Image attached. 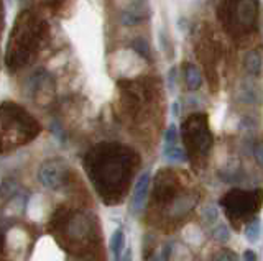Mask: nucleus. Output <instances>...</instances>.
Returning a JSON list of instances; mask_svg holds the SVG:
<instances>
[{
	"instance_id": "nucleus-1",
	"label": "nucleus",
	"mask_w": 263,
	"mask_h": 261,
	"mask_svg": "<svg viewBox=\"0 0 263 261\" xmlns=\"http://www.w3.org/2000/svg\"><path fill=\"white\" fill-rule=\"evenodd\" d=\"M138 165L137 154L122 145H97L87 153L86 169L96 191L107 204L119 202Z\"/></svg>"
},
{
	"instance_id": "nucleus-2",
	"label": "nucleus",
	"mask_w": 263,
	"mask_h": 261,
	"mask_svg": "<svg viewBox=\"0 0 263 261\" xmlns=\"http://www.w3.org/2000/svg\"><path fill=\"white\" fill-rule=\"evenodd\" d=\"M183 140L186 143V151L191 161H202L212 146V133L208 125L205 113H194L189 117L183 127Z\"/></svg>"
},
{
	"instance_id": "nucleus-3",
	"label": "nucleus",
	"mask_w": 263,
	"mask_h": 261,
	"mask_svg": "<svg viewBox=\"0 0 263 261\" xmlns=\"http://www.w3.org/2000/svg\"><path fill=\"white\" fill-rule=\"evenodd\" d=\"M13 127V130L4 132V138L12 136L10 145H22L33 140L40 133V125L28 112L20 109V105L12 102H4L2 105V128Z\"/></svg>"
},
{
	"instance_id": "nucleus-4",
	"label": "nucleus",
	"mask_w": 263,
	"mask_h": 261,
	"mask_svg": "<svg viewBox=\"0 0 263 261\" xmlns=\"http://www.w3.org/2000/svg\"><path fill=\"white\" fill-rule=\"evenodd\" d=\"M263 204V189L243 191V189H230L220 199V206L224 207L226 215L230 222L238 225L247 217L253 215Z\"/></svg>"
},
{
	"instance_id": "nucleus-5",
	"label": "nucleus",
	"mask_w": 263,
	"mask_h": 261,
	"mask_svg": "<svg viewBox=\"0 0 263 261\" xmlns=\"http://www.w3.org/2000/svg\"><path fill=\"white\" fill-rule=\"evenodd\" d=\"M232 5H226L227 15L226 20H230V28L242 27V28H253L255 20H257V0H232Z\"/></svg>"
},
{
	"instance_id": "nucleus-6",
	"label": "nucleus",
	"mask_w": 263,
	"mask_h": 261,
	"mask_svg": "<svg viewBox=\"0 0 263 261\" xmlns=\"http://www.w3.org/2000/svg\"><path fill=\"white\" fill-rule=\"evenodd\" d=\"M68 174V168L61 159H48L38 171V179L48 189H60Z\"/></svg>"
},
{
	"instance_id": "nucleus-7",
	"label": "nucleus",
	"mask_w": 263,
	"mask_h": 261,
	"mask_svg": "<svg viewBox=\"0 0 263 261\" xmlns=\"http://www.w3.org/2000/svg\"><path fill=\"white\" fill-rule=\"evenodd\" d=\"M150 177H152V171L145 169L142 174L138 176L135 187H134V194L130 197V209L132 212L137 215L143 210L145 202L148 197V189H150Z\"/></svg>"
},
{
	"instance_id": "nucleus-8",
	"label": "nucleus",
	"mask_w": 263,
	"mask_h": 261,
	"mask_svg": "<svg viewBox=\"0 0 263 261\" xmlns=\"http://www.w3.org/2000/svg\"><path fill=\"white\" fill-rule=\"evenodd\" d=\"M184 79H186V86L189 91H197V89L202 86V74L199 68L193 63L184 64Z\"/></svg>"
},
{
	"instance_id": "nucleus-9",
	"label": "nucleus",
	"mask_w": 263,
	"mask_h": 261,
	"mask_svg": "<svg viewBox=\"0 0 263 261\" xmlns=\"http://www.w3.org/2000/svg\"><path fill=\"white\" fill-rule=\"evenodd\" d=\"M125 232L122 228H117L112 236H110V242H109V248L112 251V256L114 259H122V253L125 250Z\"/></svg>"
},
{
	"instance_id": "nucleus-10",
	"label": "nucleus",
	"mask_w": 263,
	"mask_h": 261,
	"mask_svg": "<svg viewBox=\"0 0 263 261\" xmlns=\"http://www.w3.org/2000/svg\"><path fill=\"white\" fill-rule=\"evenodd\" d=\"M163 156H164V159H168L171 163H184V161L189 159L187 151L183 150L178 145H164Z\"/></svg>"
},
{
	"instance_id": "nucleus-11",
	"label": "nucleus",
	"mask_w": 263,
	"mask_h": 261,
	"mask_svg": "<svg viewBox=\"0 0 263 261\" xmlns=\"http://www.w3.org/2000/svg\"><path fill=\"white\" fill-rule=\"evenodd\" d=\"M145 13H150V10L145 12L143 7H132L128 12H125L122 15L123 25H135V23H140L143 18L148 17V15H145Z\"/></svg>"
},
{
	"instance_id": "nucleus-12",
	"label": "nucleus",
	"mask_w": 263,
	"mask_h": 261,
	"mask_svg": "<svg viewBox=\"0 0 263 261\" xmlns=\"http://www.w3.org/2000/svg\"><path fill=\"white\" fill-rule=\"evenodd\" d=\"M260 233H261V220L260 217L255 215L252 220L245 224V236L250 243H257L260 238Z\"/></svg>"
},
{
	"instance_id": "nucleus-13",
	"label": "nucleus",
	"mask_w": 263,
	"mask_h": 261,
	"mask_svg": "<svg viewBox=\"0 0 263 261\" xmlns=\"http://www.w3.org/2000/svg\"><path fill=\"white\" fill-rule=\"evenodd\" d=\"M245 69L249 71V74L258 76L261 72V58L257 51H250L245 54Z\"/></svg>"
},
{
	"instance_id": "nucleus-14",
	"label": "nucleus",
	"mask_w": 263,
	"mask_h": 261,
	"mask_svg": "<svg viewBox=\"0 0 263 261\" xmlns=\"http://www.w3.org/2000/svg\"><path fill=\"white\" fill-rule=\"evenodd\" d=\"M132 48H134L140 56H143L146 59H152V50H150V45H148L146 39H142V38L135 39V42L132 43Z\"/></svg>"
},
{
	"instance_id": "nucleus-15",
	"label": "nucleus",
	"mask_w": 263,
	"mask_h": 261,
	"mask_svg": "<svg viewBox=\"0 0 263 261\" xmlns=\"http://www.w3.org/2000/svg\"><path fill=\"white\" fill-rule=\"evenodd\" d=\"M212 236H214V240L219 242V243H227L230 240V230H229V227L226 224H220L217 225L216 228H214V232H212Z\"/></svg>"
},
{
	"instance_id": "nucleus-16",
	"label": "nucleus",
	"mask_w": 263,
	"mask_h": 261,
	"mask_svg": "<svg viewBox=\"0 0 263 261\" xmlns=\"http://www.w3.org/2000/svg\"><path fill=\"white\" fill-rule=\"evenodd\" d=\"M219 218V212H217V207L214 206H205L204 210H202V222L205 225H214L217 222Z\"/></svg>"
},
{
	"instance_id": "nucleus-17",
	"label": "nucleus",
	"mask_w": 263,
	"mask_h": 261,
	"mask_svg": "<svg viewBox=\"0 0 263 261\" xmlns=\"http://www.w3.org/2000/svg\"><path fill=\"white\" fill-rule=\"evenodd\" d=\"M178 128L175 124H171L166 130V133H164V145H178Z\"/></svg>"
},
{
	"instance_id": "nucleus-18",
	"label": "nucleus",
	"mask_w": 263,
	"mask_h": 261,
	"mask_svg": "<svg viewBox=\"0 0 263 261\" xmlns=\"http://www.w3.org/2000/svg\"><path fill=\"white\" fill-rule=\"evenodd\" d=\"M168 86H170V91L175 92V87H176V66H173L168 72Z\"/></svg>"
},
{
	"instance_id": "nucleus-19",
	"label": "nucleus",
	"mask_w": 263,
	"mask_h": 261,
	"mask_svg": "<svg viewBox=\"0 0 263 261\" xmlns=\"http://www.w3.org/2000/svg\"><path fill=\"white\" fill-rule=\"evenodd\" d=\"M214 259H238V256L230 250H220V253L217 256H214Z\"/></svg>"
},
{
	"instance_id": "nucleus-20",
	"label": "nucleus",
	"mask_w": 263,
	"mask_h": 261,
	"mask_svg": "<svg viewBox=\"0 0 263 261\" xmlns=\"http://www.w3.org/2000/svg\"><path fill=\"white\" fill-rule=\"evenodd\" d=\"M253 156L258 161V165L263 168V143H258L253 150Z\"/></svg>"
},
{
	"instance_id": "nucleus-21",
	"label": "nucleus",
	"mask_w": 263,
	"mask_h": 261,
	"mask_svg": "<svg viewBox=\"0 0 263 261\" xmlns=\"http://www.w3.org/2000/svg\"><path fill=\"white\" fill-rule=\"evenodd\" d=\"M158 39H160V46H161V50H163L164 53H168V56H171V54H170L171 51L168 50V45H170V42H168V38H166V35L163 33V31H160Z\"/></svg>"
},
{
	"instance_id": "nucleus-22",
	"label": "nucleus",
	"mask_w": 263,
	"mask_h": 261,
	"mask_svg": "<svg viewBox=\"0 0 263 261\" xmlns=\"http://www.w3.org/2000/svg\"><path fill=\"white\" fill-rule=\"evenodd\" d=\"M242 258H243V259H247V261H257V259H258V256L255 255V251H253V250H245Z\"/></svg>"
},
{
	"instance_id": "nucleus-23",
	"label": "nucleus",
	"mask_w": 263,
	"mask_h": 261,
	"mask_svg": "<svg viewBox=\"0 0 263 261\" xmlns=\"http://www.w3.org/2000/svg\"><path fill=\"white\" fill-rule=\"evenodd\" d=\"M171 115H173V118L179 117V102L178 101L171 104Z\"/></svg>"
}]
</instances>
